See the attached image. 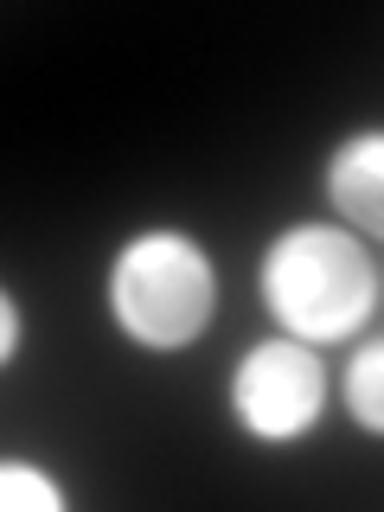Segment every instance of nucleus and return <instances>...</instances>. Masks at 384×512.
Returning <instances> with one entry per match:
<instances>
[{
  "instance_id": "4",
  "label": "nucleus",
  "mask_w": 384,
  "mask_h": 512,
  "mask_svg": "<svg viewBox=\"0 0 384 512\" xmlns=\"http://www.w3.org/2000/svg\"><path fill=\"white\" fill-rule=\"evenodd\" d=\"M327 199L333 212L352 218L359 231L384 237V128H365L333 148L327 160Z\"/></svg>"
},
{
  "instance_id": "2",
  "label": "nucleus",
  "mask_w": 384,
  "mask_h": 512,
  "mask_svg": "<svg viewBox=\"0 0 384 512\" xmlns=\"http://www.w3.org/2000/svg\"><path fill=\"white\" fill-rule=\"evenodd\" d=\"M218 308V269L186 231H141L122 244L109 269V314L135 346L148 352H186L212 327Z\"/></svg>"
},
{
  "instance_id": "6",
  "label": "nucleus",
  "mask_w": 384,
  "mask_h": 512,
  "mask_svg": "<svg viewBox=\"0 0 384 512\" xmlns=\"http://www.w3.org/2000/svg\"><path fill=\"white\" fill-rule=\"evenodd\" d=\"M0 506L7 512H64V493L32 461H0Z\"/></svg>"
},
{
  "instance_id": "3",
  "label": "nucleus",
  "mask_w": 384,
  "mask_h": 512,
  "mask_svg": "<svg viewBox=\"0 0 384 512\" xmlns=\"http://www.w3.org/2000/svg\"><path fill=\"white\" fill-rule=\"evenodd\" d=\"M327 410V365L308 340L282 333L263 340L237 359L231 372V416L250 429L256 442H295L308 436Z\"/></svg>"
},
{
  "instance_id": "5",
  "label": "nucleus",
  "mask_w": 384,
  "mask_h": 512,
  "mask_svg": "<svg viewBox=\"0 0 384 512\" xmlns=\"http://www.w3.org/2000/svg\"><path fill=\"white\" fill-rule=\"evenodd\" d=\"M346 410L359 429H372V436H384V340H372L359 352V359L346 365V384H340Z\"/></svg>"
},
{
  "instance_id": "7",
  "label": "nucleus",
  "mask_w": 384,
  "mask_h": 512,
  "mask_svg": "<svg viewBox=\"0 0 384 512\" xmlns=\"http://www.w3.org/2000/svg\"><path fill=\"white\" fill-rule=\"evenodd\" d=\"M20 359V308H13V295H0V365Z\"/></svg>"
},
{
  "instance_id": "1",
  "label": "nucleus",
  "mask_w": 384,
  "mask_h": 512,
  "mask_svg": "<svg viewBox=\"0 0 384 512\" xmlns=\"http://www.w3.org/2000/svg\"><path fill=\"white\" fill-rule=\"evenodd\" d=\"M263 301L282 333L308 346H333L372 320L378 269L365 244L340 224H288L263 256Z\"/></svg>"
}]
</instances>
